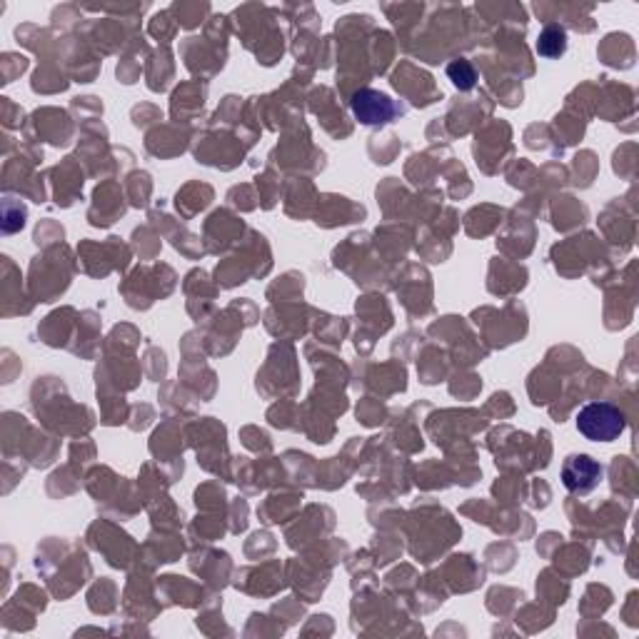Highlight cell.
<instances>
[{
    "mask_svg": "<svg viewBox=\"0 0 639 639\" xmlns=\"http://www.w3.org/2000/svg\"><path fill=\"white\" fill-rule=\"evenodd\" d=\"M577 430L592 442L620 440L622 432L627 430L625 412L612 402H590L577 415Z\"/></svg>",
    "mask_w": 639,
    "mask_h": 639,
    "instance_id": "1",
    "label": "cell"
},
{
    "mask_svg": "<svg viewBox=\"0 0 639 639\" xmlns=\"http://www.w3.org/2000/svg\"><path fill=\"white\" fill-rule=\"evenodd\" d=\"M605 477V467L590 455H570L562 465V485L572 495H590Z\"/></svg>",
    "mask_w": 639,
    "mask_h": 639,
    "instance_id": "2",
    "label": "cell"
},
{
    "mask_svg": "<svg viewBox=\"0 0 639 639\" xmlns=\"http://www.w3.org/2000/svg\"><path fill=\"white\" fill-rule=\"evenodd\" d=\"M350 105L355 118L365 125H385L397 115L390 95L377 93V90H360V93H355Z\"/></svg>",
    "mask_w": 639,
    "mask_h": 639,
    "instance_id": "3",
    "label": "cell"
},
{
    "mask_svg": "<svg viewBox=\"0 0 639 639\" xmlns=\"http://www.w3.org/2000/svg\"><path fill=\"white\" fill-rule=\"evenodd\" d=\"M567 50V33L557 25L542 30L540 40H537V53L545 55V58H560Z\"/></svg>",
    "mask_w": 639,
    "mask_h": 639,
    "instance_id": "4",
    "label": "cell"
},
{
    "mask_svg": "<svg viewBox=\"0 0 639 639\" xmlns=\"http://www.w3.org/2000/svg\"><path fill=\"white\" fill-rule=\"evenodd\" d=\"M447 73H450L452 83H455L460 90H470L472 85H475V70H472L470 65L465 63V60H460V63H452L450 68H447Z\"/></svg>",
    "mask_w": 639,
    "mask_h": 639,
    "instance_id": "5",
    "label": "cell"
}]
</instances>
